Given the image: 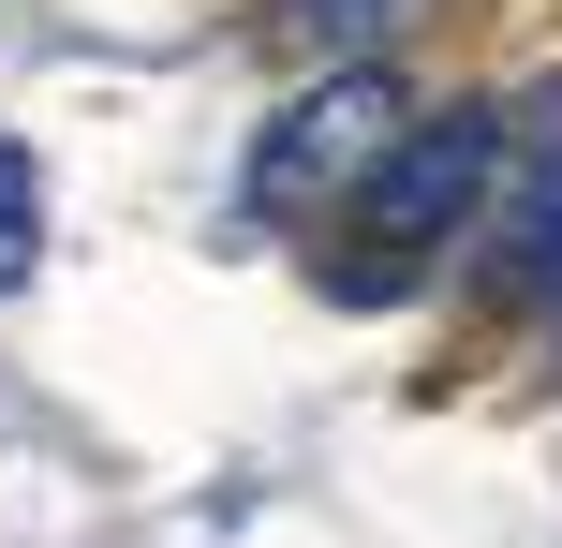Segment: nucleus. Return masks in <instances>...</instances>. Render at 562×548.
Wrapping results in <instances>:
<instances>
[{
  "instance_id": "1",
  "label": "nucleus",
  "mask_w": 562,
  "mask_h": 548,
  "mask_svg": "<svg viewBox=\"0 0 562 548\" xmlns=\"http://www.w3.org/2000/svg\"><path fill=\"white\" fill-rule=\"evenodd\" d=\"M474 208H488V104H429V119H400V148L356 178V237H370V253L340 267V297H400L459 223H474Z\"/></svg>"
},
{
  "instance_id": "5",
  "label": "nucleus",
  "mask_w": 562,
  "mask_h": 548,
  "mask_svg": "<svg viewBox=\"0 0 562 548\" xmlns=\"http://www.w3.org/2000/svg\"><path fill=\"white\" fill-rule=\"evenodd\" d=\"M296 30H311V45H385L400 0H296Z\"/></svg>"
},
{
  "instance_id": "3",
  "label": "nucleus",
  "mask_w": 562,
  "mask_h": 548,
  "mask_svg": "<svg viewBox=\"0 0 562 548\" xmlns=\"http://www.w3.org/2000/svg\"><path fill=\"white\" fill-rule=\"evenodd\" d=\"M30 253H45V178L30 148H0V282H30Z\"/></svg>"
},
{
  "instance_id": "4",
  "label": "nucleus",
  "mask_w": 562,
  "mask_h": 548,
  "mask_svg": "<svg viewBox=\"0 0 562 548\" xmlns=\"http://www.w3.org/2000/svg\"><path fill=\"white\" fill-rule=\"evenodd\" d=\"M504 282L518 297H562V208H533V223L504 237Z\"/></svg>"
},
{
  "instance_id": "2",
  "label": "nucleus",
  "mask_w": 562,
  "mask_h": 548,
  "mask_svg": "<svg viewBox=\"0 0 562 548\" xmlns=\"http://www.w3.org/2000/svg\"><path fill=\"white\" fill-rule=\"evenodd\" d=\"M400 75L385 59H340V75H311L296 89V119H281V134L252 148V208H311V193H340V178H370L400 148Z\"/></svg>"
}]
</instances>
